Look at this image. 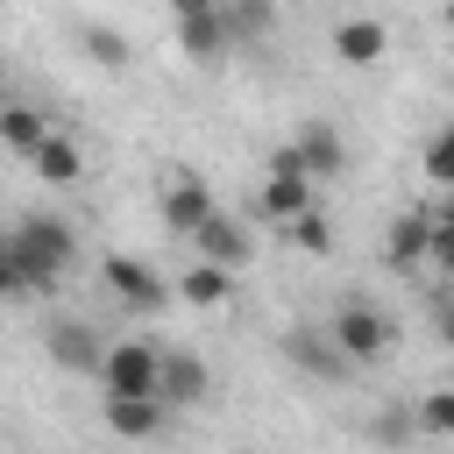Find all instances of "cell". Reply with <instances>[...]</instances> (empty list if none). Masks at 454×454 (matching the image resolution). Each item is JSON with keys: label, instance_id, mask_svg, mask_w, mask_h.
Returning <instances> with one entry per match:
<instances>
[{"label": "cell", "instance_id": "20", "mask_svg": "<svg viewBox=\"0 0 454 454\" xmlns=\"http://www.w3.org/2000/svg\"><path fill=\"white\" fill-rule=\"evenodd\" d=\"M284 234H291L305 255H326V248H333V227H326V213H305V220H291Z\"/></svg>", "mask_w": 454, "mask_h": 454}, {"label": "cell", "instance_id": "8", "mask_svg": "<svg viewBox=\"0 0 454 454\" xmlns=\"http://www.w3.org/2000/svg\"><path fill=\"white\" fill-rule=\"evenodd\" d=\"M206 390H213V369H206L192 348H163L156 397H163V404H206Z\"/></svg>", "mask_w": 454, "mask_h": 454}, {"label": "cell", "instance_id": "6", "mask_svg": "<svg viewBox=\"0 0 454 454\" xmlns=\"http://www.w3.org/2000/svg\"><path fill=\"white\" fill-rule=\"evenodd\" d=\"M106 348H114V340H99L85 319H57V326H50V362H57V369L99 376V369H106Z\"/></svg>", "mask_w": 454, "mask_h": 454}, {"label": "cell", "instance_id": "9", "mask_svg": "<svg viewBox=\"0 0 454 454\" xmlns=\"http://www.w3.org/2000/svg\"><path fill=\"white\" fill-rule=\"evenodd\" d=\"M177 43H184V57L213 64V57L227 50V21H220V7H206V0H177Z\"/></svg>", "mask_w": 454, "mask_h": 454}, {"label": "cell", "instance_id": "10", "mask_svg": "<svg viewBox=\"0 0 454 454\" xmlns=\"http://www.w3.org/2000/svg\"><path fill=\"white\" fill-rule=\"evenodd\" d=\"M206 220H213V192H206L192 170H177V177L163 184V227H170V234H199Z\"/></svg>", "mask_w": 454, "mask_h": 454}, {"label": "cell", "instance_id": "5", "mask_svg": "<svg viewBox=\"0 0 454 454\" xmlns=\"http://www.w3.org/2000/svg\"><path fill=\"white\" fill-rule=\"evenodd\" d=\"M99 277H106V291H114L121 305H135V312H163V305H170V291H177V284H163L142 255H106V262H99Z\"/></svg>", "mask_w": 454, "mask_h": 454}, {"label": "cell", "instance_id": "26", "mask_svg": "<svg viewBox=\"0 0 454 454\" xmlns=\"http://www.w3.org/2000/svg\"><path fill=\"white\" fill-rule=\"evenodd\" d=\"M433 326H440V340L454 348V298H440V305H433Z\"/></svg>", "mask_w": 454, "mask_h": 454}, {"label": "cell", "instance_id": "1", "mask_svg": "<svg viewBox=\"0 0 454 454\" xmlns=\"http://www.w3.org/2000/svg\"><path fill=\"white\" fill-rule=\"evenodd\" d=\"M7 241H14V262H21L28 291H50V284L71 270V255H78V241H71V227H64L57 213H28V220H14Z\"/></svg>", "mask_w": 454, "mask_h": 454}, {"label": "cell", "instance_id": "14", "mask_svg": "<svg viewBox=\"0 0 454 454\" xmlns=\"http://www.w3.org/2000/svg\"><path fill=\"white\" fill-rule=\"evenodd\" d=\"M192 241H199V262H220V270H241V262H248V248H255V241H248V234H241L227 213H213V220H206Z\"/></svg>", "mask_w": 454, "mask_h": 454}, {"label": "cell", "instance_id": "12", "mask_svg": "<svg viewBox=\"0 0 454 454\" xmlns=\"http://www.w3.org/2000/svg\"><path fill=\"white\" fill-rule=\"evenodd\" d=\"M99 411H106V433L114 440H149V433H163V411L170 404L163 397H106Z\"/></svg>", "mask_w": 454, "mask_h": 454}, {"label": "cell", "instance_id": "25", "mask_svg": "<svg viewBox=\"0 0 454 454\" xmlns=\"http://www.w3.org/2000/svg\"><path fill=\"white\" fill-rule=\"evenodd\" d=\"M433 255H440V262L454 270V206H447V213L433 220Z\"/></svg>", "mask_w": 454, "mask_h": 454}, {"label": "cell", "instance_id": "23", "mask_svg": "<svg viewBox=\"0 0 454 454\" xmlns=\"http://www.w3.org/2000/svg\"><path fill=\"white\" fill-rule=\"evenodd\" d=\"M220 21H227V43L234 35H262L270 28V7H220Z\"/></svg>", "mask_w": 454, "mask_h": 454}, {"label": "cell", "instance_id": "13", "mask_svg": "<svg viewBox=\"0 0 454 454\" xmlns=\"http://www.w3.org/2000/svg\"><path fill=\"white\" fill-rule=\"evenodd\" d=\"M383 50H390V28H383V21H369V14L333 21V57H340V64H376Z\"/></svg>", "mask_w": 454, "mask_h": 454}, {"label": "cell", "instance_id": "2", "mask_svg": "<svg viewBox=\"0 0 454 454\" xmlns=\"http://www.w3.org/2000/svg\"><path fill=\"white\" fill-rule=\"evenodd\" d=\"M326 333H333V348H340L348 362H383L390 340H397V326H390L376 305H362V298H348V305L326 319Z\"/></svg>", "mask_w": 454, "mask_h": 454}, {"label": "cell", "instance_id": "7", "mask_svg": "<svg viewBox=\"0 0 454 454\" xmlns=\"http://www.w3.org/2000/svg\"><path fill=\"white\" fill-rule=\"evenodd\" d=\"M284 362H291V369H305V376H319V383H333V376L348 369V355L333 348V333H326V326H291V333H284Z\"/></svg>", "mask_w": 454, "mask_h": 454}, {"label": "cell", "instance_id": "16", "mask_svg": "<svg viewBox=\"0 0 454 454\" xmlns=\"http://www.w3.org/2000/svg\"><path fill=\"white\" fill-rule=\"evenodd\" d=\"M28 163H35V177H50V184H71V177H85V156H78V142H71V135H57V128H50V142H43Z\"/></svg>", "mask_w": 454, "mask_h": 454}, {"label": "cell", "instance_id": "17", "mask_svg": "<svg viewBox=\"0 0 454 454\" xmlns=\"http://www.w3.org/2000/svg\"><path fill=\"white\" fill-rule=\"evenodd\" d=\"M227 291H234V270H220V262H192L177 277V298L184 305H227Z\"/></svg>", "mask_w": 454, "mask_h": 454}, {"label": "cell", "instance_id": "18", "mask_svg": "<svg viewBox=\"0 0 454 454\" xmlns=\"http://www.w3.org/2000/svg\"><path fill=\"white\" fill-rule=\"evenodd\" d=\"M419 255H433V213H404L390 227V262H419Z\"/></svg>", "mask_w": 454, "mask_h": 454}, {"label": "cell", "instance_id": "28", "mask_svg": "<svg viewBox=\"0 0 454 454\" xmlns=\"http://www.w3.org/2000/svg\"><path fill=\"white\" fill-rule=\"evenodd\" d=\"M447 206H454V199H447Z\"/></svg>", "mask_w": 454, "mask_h": 454}, {"label": "cell", "instance_id": "22", "mask_svg": "<svg viewBox=\"0 0 454 454\" xmlns=\"http://www.w3.org/2000/svg\"><path fill=\"white\" fill-rule=\"evenodd\" d=\"M419 426L440 433V440H454V390H433V397L419 404Z\"/></svg>", "mask_w": 454, "mask_h": 454}, {"label": "cell", "instance_id": "27", "mask_svg": "<svg viewBox=\"0 0 454 454\" xmlns=\"http://www.w3.org/2000/svg\"><path fill=\"white\" fill-rule=\"evenodd\" d=\"M447 35H454V14H447Z\"/></svg>", "mask_w": 454, "mask_h": 454}, {"label": "cell", "instance_id": "11", "mask_svg": "<svg viewBox=\"0 0 454 454\" xmlns=\"http://www.w3.org/2000/svg\"><path fill=\"white\" fill-rule=\"evenodd\" d=\"M291 149H298L305 177H340V170H348V142H340V128H326V121H305Z\"/></svg>", "mask_w": 454, "mask_h": 454}, {"label": "cell", "instance_id": "19", "mask_svg": "<svg viewBox=\"0 0 454 454\" xmlns=\"http://www.w3.org/2000/svg\"><path fill=\"white\" fill-rule=\"evenodd\" d=\"M78 43L92 50V64H114V71L128 64V35H121V28H106V21H85V28H78Z\"/></svg>", "mask_w": 454, "mask_h": 454}, {"label": "cell", "instance_id": "21", "mask_svg": "<svg viewBox=\"0 0 454 454\" xmlns=\"http://www.w3.org/2000/svg\"><path fill=\"white\" fill-rule=\"evenodd\" d=\"M426 177H433V184H447V192H454V128H440V135H433V142H426Z\"/></svg>", "mask_w": 454, "mask_h": 454}, {"label": "cell", "instance_id": "3", "mask_svg": "<svg viewBox=\"0 0 454 454\" xmlns=\"http://www.w3.org/2000/svg\"><path fill=\"white\" fill-rule=\"evenodd\" d=\"M156 376H163V348H149V340H114L106 348V369H99L106 397H156Z\"/></svg>", "mask_w": 454, "mask_h": 454}, {"label": "cell", "instance_id": "24", "mask_svg": "<svg viewBox=\"0 0 454 454\" xmlns=\"http://www.w3.org/2000/svg\"><path fill=\"white\" fill-rule=\"evenodd\" d=\"M14 291H28V277H21V262H14V241L0 234V298H14Z\"/></svg>", "mask_w": 454, "mask_h": 454}, {"label": "cell", "instance_id": "15", "mask_svg": "<svg viewBox=\"0 0 454 454\" xmlns=\"http://www.w3.org/2000/svg\"><path fill=\"white\" fill-rule=\"evenodd\" d=\"M0 142L21 149V156H35V149L50 142V114L28 106V99H7V106H0Z\"/></svg>", "mask_w": 454, "mask_h": 454}, {"label": "cell", "instance_id": "4", "mask_svg": "<svg viewBox=\"0 0 454 454\" xmlns=\"http://www.w3.org/2000/svg\"><path fill=\"white\" fill-rule=\"evenodd\" d=\"M262 213H270V220H284V227L312 213V177H305L298 149H277V156H270V177H262Z\"/></svg>", "mask_w": 454, "mask_h": 454}]
</instances>
